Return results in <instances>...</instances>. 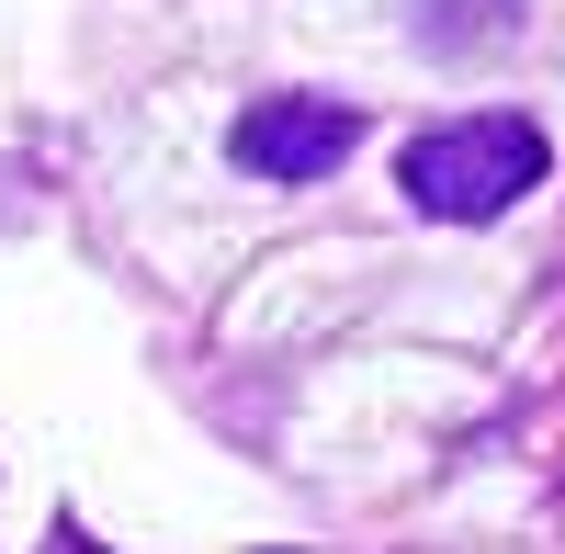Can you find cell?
<instances>
[{
	"mask_svg": "<svg viewBox=\"0 0 565 554\" xmlns=\"http://www.w3.org/2000/svg\"><path fill=\"white\" fill-rule=\"evenodd\" d=\"M396 181H407L418 215L487 226V215H509V204L543 181V125H532V114H452V125H430V136H407Z\"/></svg>",
	"mask_w": 565,
	"mask_h": 554,
	"instance_id": "cell-1",
	"label": "cell"
},
{
	"mask_svg": "<svg viewBox=\"0 0 565 554\" xmlns=\"http://www.w3.org/2000/svg\"><path fill=\"white\" fill-rule=\"evenodd\" d=\"M226 148H238L249 181H328V170L362 148V114L351 103H317V90H271V103L238 114Z\"/></svg>",
	"mask_w": 565,
	"mask_h": 554,
	"instance_id": "cell-2",
	"label": "cell"
},
{
	"mask_svg": "<svg viewBox=\"0 0 565 554\" xmlns=\"http://www.w3.org/2000/svg\"><path fill=\"white\" fill-rule=\"evenodd\" d=\"M521 12H532V0H418V34H430L441 57H476V45L521 34Z\"/></svg>",
	"mask_w": 565,
	"mask_h": 554,
	"instance_id": "cell-3",
	"label": "cell"
}]
</instances>
